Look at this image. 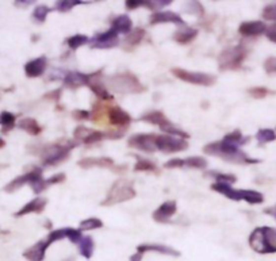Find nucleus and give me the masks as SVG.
<instances>
[{"instance_id":"obj_48","label":"nucleus","mask_w":276,"mask_h":261,"mask_svg":"<svg viewBox=\"0 0 276 261\" xmlns=\"http://www.w3.org/2000/svg\"><path fill=\"white\" fill-rule=\"evenodd\" d=\"M264 69L267 74H276V57H268L264 61Z\"/></svg>"},{"instance_id":"obj_42","label":"nucleus","mask_w":276,"mask_h":261,"mask_svg":"<svg viewBox=\"0 0 276 261\" xmlns=\"http://www.w3.org/2000/svg\"><path fill=\"white\" fill-rule=\"evenodd\" d=\"M187 167L190 168H195V169H206L207 167V160L203 158V157H188L184 160Z\"/></svg>"},{"instance_id":"obj_2","label":"nucleus","mask_w":276,"mask_h":261,"mask_svg":"<svg viewBox=\"0 0 276 261\" xmlns=\"http://www.w3.org/2000/svg\"><path fill=\"white\" fill-rule=\"evenodd\" d=\"M77 147L76 141H67L65 144H50V145H45L41 147V161L43 165L46 167H57L59 164L64 162L69 157V151L72 150L73 148Z\"/></svg>"},{"instance_id":"obj_29","label":"nucleus","mask_w":276,"mask_h":261,"mask_svg":"<svg viewBox=\"0 0 276 261\" xmlns=\"http://www.w3.org/2000/svg\"><path fill=\"white\" fill-rule=\"evenodd\" d=\"M16 116L14 114H11L8 111H3L0 114V125H1V133L7 134L8 131H11L15 127Z\"/></svg>"},{"instance_id":"obj_54","label":"nucleus","mask_w":276,"mask_h":261,"mask_svg":"<svg viewBox=\"0 0 276 261\" xmlns=\"http://www.w3.org/2000/svg\"><path fill=\"white\" fill-rule=\"evenodd\" d=\"M60 96H61V89H54V91H50L48 94L43 95V98L45 99H49V100H54V102H57L60 100Z\"/></svg>"},{"instance_id":"obj_52","label":"nucleus","mask_w":276,"mask_h":261,"mask_svg":"<svg viewBox=\"0 0 276 261\" xmlns=\"http://www.w3.org/2000/svg\"><path fill=\"white\" fill-rule=\"evenodd\" d=\"M266 36L270 41L274 42V43H276V23H274V25H271V26L267 27Z\"/></svg>"},{"instance_id":"obj_32","label":"nucleus","mask_w":276,"mask_h":261,"mask_svg":"<svg viewBox=\"0 0 276 261\" xmlns=\"http://www.w3.org/2000/svg\"><path fill=\"white\" fill-rule=\"evenodd\" d=\"M222 141L226 142V144H232V145H237V147H239V145H245V142L249 141V137L244 138L242 134H241V131L234 130L223 137Z\"/></svg>"},{"instance_id":"obj_8","label":"nucleus","mask_w":276,"mask_h":261,"mask_svg":"<svg viewBox=\"0 0 276 261\" xmlns=\"http://www.w3.org/2000/svg\"><path fill=\"white\" fill-rule=\"evenodd\" d=\"M188 148V142L183 138L161 134L156 137V149L163 153H177V151L186 150Z\"/></svg>"},{"instance_id":"obj_4","label":"nucleus","mask_w":276,"mask_h":261,"mask_svg":"<svg viewBox=\"0 0 276 261\" xmlns=\"http://www.w3.org/2000/svg\"><path fill=\"white\" fill-rule=\"evenodd\" d=\"M107 85L119 94H141L146 87L132 72H121L107 78Z\"/></svg>"},{"instance_id":"obj_55","label":"nucleus","mask_w":276,"mask_h":261,"mask_svg":"<svg viewBox=\"0 0 276 261\" xmlns=\"http://www.w3.org/2000/svg\"><path fill=\"white\" fill-rule=\"evenodd\" d=\"M143 0H126V8L128 10H134L138 7H142Z\"/></svg>"},{"instance_id":"obj_23","label":"nucleus","mask_w":276,"mask_h":261,"mask_svg":"<svg viewBox=\"0 0 276 261\" xmlns=\"http://www.w3.org/2000/svg\"><path fill=\"white\" fill-rule=\"evenodd\" d=\"M198 36V30L197 29H192V27L184 26L180 27L179 30H176L175 34H173V41H176L180 45H188L191 43Z\"/></svg>"},{"instance_id":"obj_41","label":"nucleus","mask_w":276,"mask_h":261,"mask_svg":"<svg viewBox=\"0 0 276 261\" xmlns=\"http://www.w3.org/2000/svg\"><path fill=\"white\" fill-rule=\"evenodd\" d=\"M171 3H172L171 0H150V1L143 0L142 7H146V8L152 10L153 12H159L161 8H164V7H167V5H170Z\"/></svg>"},{"instance_id":"obj_28","label":"nucleus","mask_w":276,"mask_h":261,"mask_svg":"<svg viewBox=\"0 0 276 261\" xmlns=\"http://www.w3.org/2000/svg\"><path fill=\"white\" fill-rule=\"evenodd\" d=\"M79 251L80 255L84 257V259H91L94 255V249H95V244L91 235H83V238L80 241L79 244Z\"/></svg>"},{"instance_id":"obj_43","label":"nucleus","mask_w":276,"mask_h":261,"mask_svg":"<svg viewBox=\"0 0 276 261\" xmlns=\"http://www.w3.org/2000/svg\"><path fill=\"white\" fill-rule=\"evenodd\" d=\"M68 229L69 227H64V229H57V230H52L48 235V242L52 245L56 241L63 240V238H67L68 235Z\"/></svg>"},{"instance_id":"obj_38","label":"nucleus","mask_w":276,"mask_h":261,"mask_svg":"<svg viewBox=\"0 0 276 261\" xmlns=\"http://www.w3.org/2000/svg\"><path fill=\"white\" fill-rule=\"evenodd\" d=\"M87 42H90V39H88L87 36H83V34H76V36H72V37L67 38L68 46L70 47V49H73V50L79 49L80 46H83V45L87 43Z\"/></svg>"},{"instance_id":"obj_5","label":"nucleus","mask_w":276,"mask_h":261,"mask_svg":"<svg viewBox=\"0 0 276 261\" xmlns=\"http://www.w3.org/2000/svg\"><path fill=\"white\" fill-rule=\"evenodd\" d=\"M133 198H136V189L133 187V183L126 179H118L117 182L112 183L110 191L101 204L110 207V206L128 202Z\"/></svg>"},{"instance_id":"obj_17","label":"nucleus","mask_w":276,"mask_h":261,"mask_svg":"<svg viewBox=\"0 0 276 261\" xmlns=\"http://www.w3.org/2000/svg\"><path fill=\"white\" fill-rule=\"evenodd\" d=\"M49 246L50 244L48 242V240L38 241L37 244H34L23 252V257L29 261H43L45 255H46V249Z\"/></svg>"},{"instance_id":"obj_10","label":"nucleus","mask_w":276,"mask_h":261,"mask_svg":"<svg viewBox=\"0 0 276 261\" xmlns=\"http://www.w3.org/2000/svg\"><path fill=\"white\" fill-rule=\"evenodd\" d=\"M119 43L118 39V33L110 27L107 32L99 33L95 37L90 39V45L92 49H111L115 47Z\"/></svg>"},{"instance_id":"obj_14","label":"nucleus","mask_w":276,"mask_h":261,"mask_svg":"<svg viewBox=\"0 0 276 261\" xmlns=\"http://www.w3.org/2000/svg\"><path fill=\"white\" fill-rule=\"evenodd\" d=\"M46 68H48V58L45 56H41V57H37L32 60V61H29L25 65V74H26L29 78H35L42 76Z\"/></svg>"},{"instance_id":"obj_16","label":"nucleus","mask_w":276,"mask_h":261,"mask_svg":"<svg viewBox=\"0 0 276 261\" xmlns=\"http://www.w3.org/2000/svg\"><path fill=\"white\" fill-rule=\"evenodd\" d=\"M176 211H177V204L175 200H168L154 211L153 220L160 224H167V222H170L171 217L176 214Z\"/></svg>"},{"instance_id":"obj_6","label":"nucleus","mask_w":276,"mask_h":261,"mask_svg":"<svg viewBox=\"0 0 276 261\" xmlns=\"http://www.w3.org/2000/svg\"><path fill=\"white\" fill-rule=\"evenodd\" d=\"M246 57V50L244 46H233L223 49L218 56V65L221 71H228V69H237L242 61Z\"/></svg>"},{"instance_id":"obj_33","label":"nucleus","mask_w":276,"mask_h":261,"mask_svg":"<svg viewBox=\"0 0 276 261\" xmlns=\"http://www.w3.org/2000/svg\"><path fill=\"white\" fill-rule=\"evenodd\" d=\"M207 178H214L217 180V183H225V184H233L237 182V178L234 175H226V173L217 172V171H207Z\"/></svg>"},{"instance_id":"obj_7","label":"nucleus","mask_w":276,"mask_h":261,"mask_svg":"<svg viewBox=\"0 0 276 261\" xmlns=\"http://www.w3.org/2000/svg\"><path fill=\"white\" fill-rule=\"evenodd\" d=\"M171 74L176 78L186 83L195 84V85H203V87H211L217 83V77L214 75L203 74V72H190L183 68H172Z\"/></svg>"},{"instance_id":"obj_11","label":"nucleus","mask_w":276,"mask_h":261,"mask_svg":"<svg viewBox=\"0 0 276 261\" xmlns=\"http://www.w3.org/2000/svg\"><path fill=\"white\" fill-rule=\"evenodd\" d=\"M156 137L154 134H134L129 138L128 145L137 150L145 153H153L156 149Z\"/></svg>"},{"instance_id":"obj_51","label":"nucleus","mask_w":276,"mask_h":261,"mask_svg":"<svg viewBox=\"0 0 276 261\" xmlns=\"http://www.w3.org/2000/svg\"><path fill=\"white\" fill-rule=\"evenodd\" d=\"M104 134V138H110V140H119L125 136V129H119V130H114V131H107V133H103Z\"/></svg>"},{"instance_id":"obj_58","label":"nucleus","mask_w":276,"mask_h":261,"mask_svg":"<svg viewBox=\"0 0 276 261\" xmlns=\"http://www.w3.org/2000/svg\"><path fill=\"white\" fill-rule=\"evenodd\" d=\"M5 147V141L3 138H0V148H4Z\"/></svg>"},{"instance_id":"obj_39","label":"nucleus","mask_w":276,"mask_h":261,"mask_svg":"<svg viewBox=\"0 0 276 261\" xmlns=\"http://www.w3.org/2000/svg\"><path fill=\"white\" fill-rule=\"evenodd\" d=\"M102 226H103V222L99 218H87V220L80 222L79 230L80 231H83V230H96L101 229Z\"/></svg>"},{"instance_id":"obj_26","label":"nucleus","mask_w":276,"mask_h":261,"mask_svg":"<svg viewBox=\"0 0 276 261\" xmlns=\"http://www.w3.org/2000/svg\"><path fill=\"white\" fill-rule=\"evenodd\" d=\"M111 27L118 33V34H126L133 30V22L129 15H119L117 16L111 23Z\"/></svg>"},{"instance_id":"obj_59","label":"nucleus","mask_w":276,"mask_h":261,"mask_svg":"<svg viewBox=\"0 0 276 261\" xmlns=\"http://www.w3.org/2000/svg\"><path fill=\"white\" fill-rule=\"evenodd\" d=\"M4 168H7V165H4V164H0V169H4Z\"/></svg>"},{"instance_id":"obj_36","label":"nucleus","mask_w":276,"mask_h":261,"mask_svg":"<svg viewBox=\"0 0 276 261\" xmlns=\"http://www.w3.org/2000/svg\"><path fill=\"white\" fill-rule=\"evenodd\" d=\"M161 130L167 133L168 136H172V137H177V138H183V140H187V138H190V134L186 133L184 130H181L179 127H176L172 122H171L170 125L164 126V127H161Z\"/></svg>"},{"instance_id":"obj_40","label":"nucleus","mask_w":276,"mask_h":261,"mask_svg":"<svg viewBox=\"0 0 276 261\" xmlns=\"http://www.w3.org/2000/svg\"><path fill=\"white\" fill-rule=\"evenodd\" d=\"M92 133H94V130L90 129V127H85V126H77L73 131V137H74V140H76V142L77 141L85 142L87 140H88V137H90Z\"/></svg>"},{"instance_id":"obj_15","label":"nucleus","mask_w":276,"mask_h":261,"mask_svg":"<svg viewBox=\"0 0 276 261\" xmlns=\"http://www.w3.org/2000/svg\"><path fill=\"white\" fill-rule=\"evenodd\" d=\"M267 25L261 21H249L242 22L239 27V33L244 37H256L266 34Z\"/></svg>"},{"instance_id":"obj_19","label":"nucleus","mask_w":276,"mask_h":261,"mask_svg":"<svg viewBox=\"0 0 276 261\" xmlns=\"http://www.w3.org/2000/svg\"><path fill=\"white\" fill-rule=\"evenodd\" d=\"M63 83L67 88L70 89H77L83 85H87L90 81V75L80 74V72H68L65 75Z\"/></svg>"},{"instance_id":"obj_9","label":"nucleus","mask_w":276,"mask_h":261,"mask_svg":"<svg viewBox=\"0 0 276 261\" xmlns=\"http://www.w3.org/2000/svg\"><path fill=\"white\" fill-rule=\"evenodd\" d=\"M41 178H42V169L39 167H32L25 175H21V176H18L14 180H11L10 183L4 187V191L8 193L15 192L16 189L22 188L25 184H32L34 180Z\"/></svg>"},{"instance_id":"obj_18","label":"nucleus","mask_w":276,"mask_h":261,"mask_svg":"<svg viewBox=\"0 0 276 261\" xmlns=\"http://www.w3.org/2000/svg\"><path fill=\"white\" fill-rule=\"evenodd\" d=\"M108 120L110 123L121 129H125L126 126L130 125L132 122V116L130 114H128L126 111L121 109V107H110L108 109Z\"/></svg>"},{"instance_id":"obj_44","label":"nucleus","mask_w":276,"mask_h":261,"mask_svg":"<svg viewBox=\"0 0 276 261\" xmlns=\"http://www.w3.org/2000/svg\"><path fill=\"white\" fill-rule=\"evenodd\" d=\"M83 1H77V0H63V1H57L56 3V10L60 11V12H68L73 8L74 5L81 4Z\"/></svg>"},{"instance_id":"obj_30","label":"nucleus","mask_w":276,"mask_h":261,"mask_svg":"<svg viewBox=\"0 0 276 261\" xmlns=\"http://www.w3.org/2000/svg\"><path fill=\"white\" fill-rule=\"evenodd\" d=\"M240 193H241V199L249 204H260L264 202V195L253 189H240Z\"/></svg>"},{"instance_id":"obj_49","label":"nucleus","mask_w":276,"mask_h":261,"mask_svg":"<svg viewBox=\"0 0 276 261\" xmlns=\"http://www.w3.org/2000/svg\"><path fill=\"white\" fill-rule=\"evenodd\" d=\"M63 182H65V173H59V175H54L48 180H45V184H46V187H50L53 184L63 183Z\"/></svg>"},{"instance_id":"obj_46","label":"nucleus","mask_w":276,"mask_h":261,"mask_svg":"<svg viewBox=\"0 0 276 261\" xmlns=\"http://www.w3.org/2000/svg\"><path fill=\"white\" fill-rule=\"evenodd\" d=\"M67 238H69L70 242H73V244H79L80 241H81V238H83V233H81L79 229H72V227H69Z\"/></svg>"},{"instance_id":"obj_22","label":"nucleus","mask_w":276,"mask_h":261,"mask_svg":"<svg viewBox=\"0 0 276 261\" xmlns=\"http://www.w3.org/2000/svg\"><path fill=\"white\" fill-rule=\"evenodd\" d=\"M137 252L139 253H145V252H156V253H161V255H168V256L179 257L180 253L175 251L173 248L165 245H159V244H143V245L137 246Z\"/></svg>"},{"instance_id":"obj_37","label":"nucleus","mask_w":276,"mask_h":261,"mask_svg":"<svg viewBox=\"0 0 276 261\" xmlns=\"http://www.w3.org/2000/svg\"><path fill=\"white\" fill-rule=\"evenodd\" d=\"M52 11V8H49L46 5H37L35 10L33 11V19L38 23H43L48 18V14Z\"/></svg>"},{"instance_id":"obj_34","label":"nucleus","mask_w":276,"mask_h":261,"mask_svg":"<svg viewBox=\"0 0 276 261\" xmlns=\"http://www.w3.org/2000/svg\"><path fill=\"white\" fill-rule=\"evenodd\" d=\"M134 171L136 172H157V167L153 161H149L146 158L138 157L137 162L134 165Z\"/></svg>"},{"instance_id":"obj_56","label":"nucleus","mask_w":276,"mask_h":261,"mask_svg":"<svg viewBox=\"0 0 276 261\" xmlns=\"http://www.w3.org/2000/svg\"><path fill=\"white\" fill-rule=\"evenodd\" d=\"M142 260V253H139V252H137L136 255H133V256L130 257V261H141Z\"/></svg>"},{"instance_id":"obj_27","label":"nucleus","mask_w":276,"mask_h":261,"mask_svg":"<svg viewBox=\"0 0 276 261\" xmlns=\"http://www.w3.org/2000/svg\"><path fill=\"white\" fill-rule=\"evenodd\" d=\"M18 127L21 130L26 131L27 134H30V136H38V134L42 133V127L38 125L37 120L33 119V118H23V119H21L19 123H18Z\"/></svg>"},{"instance_id":"obj_35","label":"nucleus","mask_w":276,"mask_h":261,"mask_svg":"<svg viewBox=\"0 0 276 261\" xmlns=\"http://www.w3.org/2000/svg\"><path fill=\"white\" fill-rule=\"evenodd\" d=\"M256 140L260 144H268L276 140V131L272 129H260L256 134Z\"/></svg>"},{"instance_id":"obj_3","label":"nucleus","mask_w":276,"mask_h":261,"mask_svg":"<svg viewBox=\"0 0 276 261\" xmlns=\"http://www.w3.org/2000/svg\"><path fill=\"white\" fill-rule=\"evenodd\" d=\"M249 246L257 253H276V229L256 227L249 235Z\"/></svg>"},{"instance_id":"obj_45","label":"nucleus","mask_w":276,"mask_h":261,"mask_svg":"<svg viewBox=\"0 0 276 261\" xmlns=\"http://www.w3.org/2000/svg\"><path fill=\"white\" fill-rule=\"evenodd\" d=\"M263 18L267 21H276V3L268 4L263 10Z\"/></svg>"},{"instance_id":"obj_24","label":"nucleus","mask_w":276,"mask_h":261,"mask_svg":"<svg viewBox=\"0 0 276 261\" xmlns=\"http://www.w3.org/2000/svg\"><path fill=\"white\" fill-rule=\"evenodd\" d=\"M141 120L143 122H148V123H152V125H156L159 126L160 129L161 127H164V126L170 125L171 120L165 116L161 111H157V110H153V111H148L146 114H143L141 118Z\"/></svg>"},{"instance_id":"obj_13","label":"nucleus","mask_w":276,"mask_h":261,"mask_svg":"<svg viewBox=\"0 0 276 261\" xmlns=\"http://www.w3.org/2000/svg\"><path fill=\"white\" fill-rule=\"evenodd\" d=\"M102 75V71L99 72H96V74H92L90 75V81H88V87L91 88V91L94 92V94L99 98L101 100H112V95L108 92V89L107 87L103 84V81H101V78L99 76Z\"/></svg>"},{"instance_id":"obj_12","label":"nucleus","mask_w":276,"mask_h":261,"mask_svg":"<svg viewBox=\"0 0 276 261\" xmlns=\"http://www.w3.org/2000/svg\"><path fill=\"white\" fill-rule=\"evenodd\" d=\"M150 25H161V23H175L177 26L184 27L187 26V23L183 21L179 14L172 12V11H159V12H153L150 15Z\"/></svg>"},{"instance_id":"obj_47","label":"nucleus","mask_w":276,"mask_h":261,"mask_svg":"<svg viewBox=\"0 0 276 261\" xmlns=\"http://www.w3.org/2000/svg\"><path fill=\"white\" fill-rule=\"evenodd\" d=\"M186 167V162L181 158H172L170 161H167L164 164L165 169H175V168H183Z\"/></svg>"},{"instance_id":"obj_20","label":"nucleus","mask_w":276,"mask_h":261,"mask_svg":"<svg viewBox=\"0 0 276 261\" xmlns=\"http://www.w3.org/2000/svg\"><path fill=\"white\" fill-rule=\"evenodd\" d=\"M77 165L84 169H90V168H112L115 164L108 157H96V158L85 157L77 162Z\"/></svg>"},{"instance_id":"obj_21","label":"nucleus","mask_w":276,"mask_h":261,"mask_svg":"<svg viewBox=\"0 0 276 261\" xmlns=\"http://www.w3.org/2000/svg\"><path fill=\"white\" fill-rule=\"evenodd\" d=\"M48 203V200L45 198H35L33 199L32 202H29L27 204H25L19 211H16L15 217H23V215L32 214V213H35V214H41L45 209V206Z\"/></svg>"},{"instance_id":"obj_53","label":"nucleus","mask_w":276,"mask_h":261,"mask_svg":"<svg viewBox=\"0 0 276 261\" xmlns=\"http://www.w3.org/2000/svg\"><path fill=\"white\" fill-rule=\"evenodd\" d=\"M74 119L77 120H84L87 118H90V111H85V110H74L73 114H72Z\"/></svg>"},{"instance_id":"obj_57","label":"nucleus","mask_w":276,"mask_h":261,"mask_svg":"<svg viewBox=\"0 0 276 261\" xmlns=\"http://www.w3.org/2000/svg\"><path fill=\"white\" fill-rule=\"evenodd\" d=\"M264 213H266V214L272 215V217H274V218H275V220H276V206H274V207H271V209L266 210Z\"/></svg>"},{"instance_id":"obj_50","label":"nucleus","mask_w":276,"mask_h":261,"mask_svg":"<svg viewBox=\"0 0 276 261\" xmlns=\"http://www.w3.org/2000/svg\"><path fill=\"white\" fill-rule=\"evenodd\" d=\"M248 92H249V94L253 96V98H256V99H261V98L267 96V94H268V89L261 88V87H257V88H250Z\"/></svg>"},{"instance_id":"obj_25","label":"nucleus","mask_w":276,"mask_h":261,"mask_svg":"<svg viewBox=\"0 0 276 261\" xmlns=\"http://www.w3.org/2000/svg\"><path fill=\"white\" fill-rule=\"evenodd\" d=\"M212 191H215L218 193H222L226 198H229L230 200H236V202H240L242 200L241 199V193H240V189H234L230 184H225V183H215L211 186Z\"/></svg>"},{"instance_id":"obj_1","label":"nucleus","mask_w":276,"mask_h":261,"mask_svg":"<svg viewBox=\"0 0 276 261\" xmlns=\"http://www.w3.org/2000/svg\"><path fill=\"white\" fill-rule=\"evenodd\" d=\"M203 151L206 154L221 157V158L226 160V161L236 162V164H256V162H260V160L249 158L244 151L240 150L237 145L226 144V142L223 141L207 144L206 147L203 148Z\"/></svg>"},{"instance_id":"obj_31","label":"nucleus","mask_w":276,"mask_h":261,"mask_svg":"<svg viewBox=\"0 0 276 261\" xmlns=\"http://www.w3.org/2000/svg\"><path fill=\"white\" fill-rule=\"evenodd\" d=\"M145 34H146V32H145L143 29H141V27L133 29V30L126 36V38H125V45H129V46H137L138 43L143 39Z\"/></svg>"}]
</instances>
